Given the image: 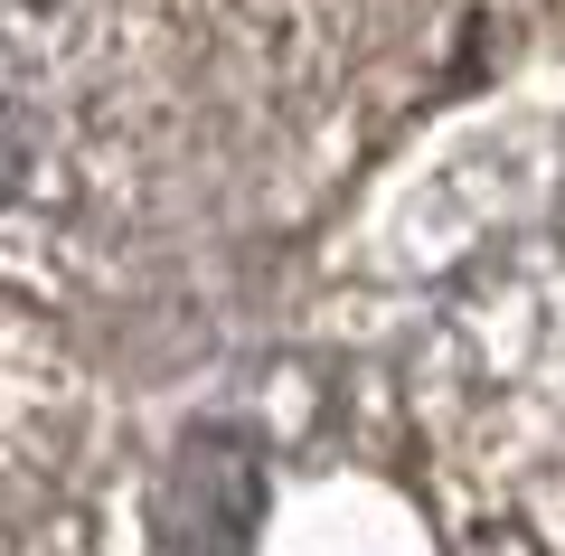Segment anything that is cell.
Instances as JSON below:
<instances>
[{"instance_id": "6da1fadb", "label": "cell", "mask_w": 565, "mask_h": 556, "mask_svg": "<svg viewBox=\"0 0 565 556\" xmlns=\"http://www.w3.org/2000/svg\"><path fill=\"white\" fill-rule=\"evenodd\" d=\"M29 160H39V133H29L20 104H0V208L29 189Z\"/></svg>"}]
</instances>
